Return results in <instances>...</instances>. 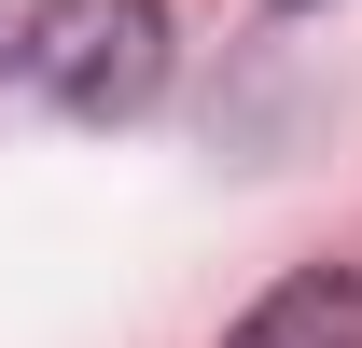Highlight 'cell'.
I'll return each mask as SVG.
<instances>
[{
	"label": "cell",
	"mask_w": 362,
	"mask_h": 348,
	"mask_svg": "<svg viewBox=\"0 0 362 348\" xmlns=\"http://www.w3.org/2000/svg\"><path fill=\"white\" fill-rule=\"evenodd\" d=\"M14 56L70 126H139L168 98V0H28Z\"/></svg>",
	"instance_id": "cell-1"
},
{
	"label": "cell",
	"mask_w": 362,
	"mask_h": 348,
	"mask_svg": "<svg viewBox=\"0 0 362 348\" xmlns=\"http://www.w3.org/2000/svg\"><path fill=\"white\" fill-rule=\"evenodd\" d=\"M279 14H307V0H279Z\"/></svg>",
	"instance_id": "cell-3"
},
{
	"label": "cell",
	"mask_w": 362,
	"mask_h": 348,
	"mask_svg": "<svg viewBox=\"0 0 362 348\" xmlns=\"http://www.w3.org/2000/svg\"><path fill=\"white\" fill-rule=\"evenodd\" d=\"M223 348H362V265H293Z\"/></svg>",
	"instance_id": "cell-2"
}]
</instances>
